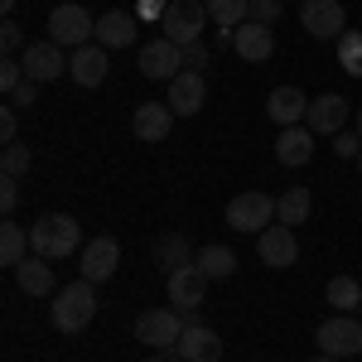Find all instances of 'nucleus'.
<instances>
[{
  "label": "nucleus",
  "mask_w": 362,
  "mask_h": 362,
  "mask_svg": "<svg viewBox=\"0 0 362 362\" xmlns=\"http://www.w3.org/2000/svg\"><path fill=\"white\" fill-rule=\"evenodd\" d=\"M208 5V20L218 25V39L232 44V34L251 20V0H203Z\"/></svg>",
  "instance_id": "nucleus-23"
},
{
  "label": "nucleus",
  "mask_w": 362,
  "mask_h": 362,
  "mask_svg": "<svg viewBox=\"0 0 362 362\" xmlns=\"http://www.w3.org/2000/svg\"><path fill=\"white\" fill-rule=\"evenodd\" d=\"M165 285H169V305L184 309V314H189V309H198L203 300H208V276L198 271L194 261H189V266H179V271H169Z\"/></svg>",
  "instance_id": "nucleus-12"
},
{
  "label": "nucleus",
  "mask_w": 362,
  "mask_h": 362,
  "mask_svg": "<svg viewBox=\"0 0 362 362\" xmlns=\"http://www.w3.org/2000/svg\"><path fill=\"white\" fill-rule=\"evenodd\" d=\"M20 63H25V78H34V83H54V78L68 73L73 58L63 54L54 39H44V44H29L25 54H20Z\"/></svg>",
  "instance_id": "nucleus-10"
},
{
  "label": "nucleus",
  "mask_w": 362,
  "mask_h": 362,
  "mask_svg": "<svg viewBox=\"0 0 362 362\" xmlns=\"http://www.w3.org/2000/svg\"><path fill=\"white\" fill-rule=\"evenodd\" d=\"M15 280H20V290H25V295H58L54 266H49L44 256H25V261L15 266Z\"/></svg>",
  "instance_id": "nucleus-24"
},
{
  "label": "nucleus",
  "mask_w": 362,
  "mask_h": 362,
  "mask_svg": "<svg viewBox=\"0 0 362 362\" xmlns=\"http://www.w3.org/2000/svg\"><path fill=\"white\" fill-rule=\"evenodd\" d=\"M256 251H261V261H266V266H276V271L295 266V261H300V242H295V227L271 223L266 232H261V237H256Z\"/></svg>",
  "instance_id": "nucleus-11"
},
{
  "label": "nucleus",
  "mask_w": 362,
  "mask_h": 362,
  "mask_svg": "<svg viewBox=\"0 0 362 362\" xmlns=\"http://www.w3.org/2000/svg\"><path fill=\"white\" fill-rule=\"evenodd\" d=\"M34 97H39V83H34V78H25V83L10 92V107H34Z\"/></svg>",
  "instance_id": "nucleus-36"
},
{
  "label": "nucleus",
  "mask_w": 362,
  "mask_h": 362,
  "mask_svg": "<svg viewBox=\"0 0 362 362\" xmlns=\"http://www.w3.org/2000/svg\"><path fill=\"white\" fill-rule=\"evenodd\" d=\"M309 213H314V198H309L305 184H295V189H285V194L276 198V223H285V227L309 223Z\"/></svg>",
  "instance_id": "nucleus-25"
},
{
  "label": "nucleus",
  "mask_w": 362,
  "mask_h": 362,
  "mask_svg": "<svg viewBox=\"0 0 362 362\" xmlns=\"http://www.w3.org/2000/svg\"><path fill=\"white\" fill-rule=\"evenodd\" d=\"M314 362H343V358H324V353H319V358H314Z\"/></svg>",
  "instance_id": "nucleus-42"
},
{
  "label": "nucleus",
  "mask_w": 362,
  "mask_h": 362,
  "mask_svg": "<svg viewBox=\"0 0 362 362\" xmlns=\"http://www.w3.org/2000/svg\"><path fill=\"white\" fill-rule=\"evenodd\" d=\"M184 319H179V309H145L136 319V338L145 343V348H179V338H184Z\"/></svg>",
  "instance_id": "nucleus-7"
},
{
  "label": "nucleus",
  "mask_w": 362,
  "mask_h": 362,
  "mask_svg": "<svg viewBox=\"0 0 362 362\" xmlns=\"http://www.w3.org/2000/svg\"><path fill=\"white\" fill-rule=\"evenodd\" d=\"M97 44L102 49H131L136 44V15L131 10H107L97 20Z\"/></svg>",
  "instance_id": "nucleus-22"
},
{
  "label": "nucleus",
  "mask_w": 362,
  "mask_h": 362,
  "mask_svg": "<svg viewBox=\"0 0 362 362\" xmlns=\"http://www.w3.org/2000/svg\"><path fill=\"white\" fill-rule=\"evenodd\" d=\"M136 136L145 140V145H160V140L174 131V112H169V102H145V107H136Z\"/></svg>",
  "instance_id": "nucleus-21"
},
{
  "label": "nucleus",
  "mask_w": 362,
  "mask_h": 362,
  "mask_svg": "<svg viewBox=\"0 0 362 362\" xmlns=\"http://www.w3.org/2000/svg\"><path fill=\"white\" fill-rule=\"evenodd\" d=\"M358 174H362V155H358Z\"/></svg>",
  "instance_id": "nucleus-44"
},
{
  "label": "nucleus",
  "mask_w": 362,
  "mask_h": 362,
  "mask_svg": "<svg viewBox=\"0 0 362 362\" xmlns=\"http://www.w3.org/2000/svg\"><path fill=\"white\" fill-rule=\"evenodd\" d=\"M49 39H54L58 49H87L97 39V20L87 15L83 5H58L54 15H49Z\"/></svg>",
  "instance_id": "nucleus-5"
},
{
  "label": "nucleus",
  "mask_w": 362,
  "mask_h": 362,
  "mask_svg": "<svg viewBox=\"0 0 362 362\" xmlns=\"http://www.w3.org/2000/svg\"><path fill=\"white\" fill-rule=\"evenodd\" d=\"M338 68H343L348 78H362V34L358 29H348V34L338 39Z\"/></svg>",
  "instance_id": "nucleus-30"
},
{
  "label": "nucleus",
  "mask_w": 362,
  "mask_h": 362,
  "mask_svg": "<svg viewBox=\"0 0 362 362\" xmlns=\"http://www.w3.org/2000/svg\"><path fill=\"white\" fill-rule=\"evenodd\" d=\"M343 121H348V102H343V97L324 92V97H314V102H309L305 126L314 131V136H338V131H343Z\"/></svg>",
  "instance_id": "nucleus-17"
},
{
  "label": "nucleus",
  "mask_w": 362,
  "mask_h": 362,
  "mask_svg": "<svg viewBox=\"0 0 362 362\" xmlns=\"http://www.w3.org/2000/svg\"><path fill=\"white\" fill-rule=\"evenodd\" d=\"M300 25H305L309 39H343L348 34V10H343V0H305Z\"/></svg>",
  "instance_id": "nucleus-8"
},
{
  "label": "nucleus",
  "mask_w": 362,
  "mask_h": 362,
  "mask_svg": "<svg viewBox=\"0 0 362 362\" xmlns=\"http://www.w3.org/2000/svg\"><path fill=\"white\" fill-rule=\"evenodd\" d=\"M334 150H338V160H358V155H362V136H358V131H338Z\"/></svg>",
  "instance_id": "nucleus-34"
},
{
  "label": "nucleus",
  "mask_w": 362,
  "mask_h": 362,
  "mask_svg": "<svg viewBox=\"0 0 362 362\" xmlns=\"http://www.w3.org/2000/svg\"><path fill=\"white\" fill-rule=\"evenodd\" d=\"M358 136H362V107H358Z\"/></svg>",
  "instance_id": "nucleus-43"
},
{
  "label": "nucleus",
  "mask_w": 362,
  "mask_h": 362,
  "mask_svg": "<svg viewBox=\"0 0 362 362\" xmlns=\"http://www.w3.org/2000/svg\"><path fill=\"white\" fill-rule=\"evenodd\" d=\"M194 266L208 280H227V276H237V251L232 247H198Z\"/></svg>",
  "instance_id": "nucleus-26"
},
{
  "label": "nucleus",
  "mask_w": 362,
  "mask_h": 362,
  "mask_svg": "<svg viewBox=\"0 0 362 362\" xmlns=\"http://www.w3.org/2000/svg\"><path fill=\"white\" fill-rule=\"evenodd\" d=\"M112 49H102V44H87V49H73V63H68V73H73V83L78 87H102L107 83V73H112V63H107Z\"/></svg>",
  "instance_id": "nucleus-14"
},
{
  "label": "nucleus",
  "mask_w": 362,
  "mask_h": 362,
  "mask_svg": "<svg viewBox=\"0 0 362 362\" xmlns=\"http://www.w3.org/2000/svg\"><path fill=\"white\" fill-rule=\"evenodd\" d=\"M232 49H237V58H247V63H266V58L276 54V29L247 20V25L232 34Z\"/></svg>",
  "instance_id": "nucleus-15"
},
{
  "label": "nucleus",
  "mask_w": 362,
  "mask_h": 362,
  "mask_svg": "<svg viewBox=\"0 0 362 362\" xmlns=\"http://www.w3.org/2000/svg\"><path fill=\"white\" fill-rule=\"evenodd\" d=\"M136 68L150 78V83H174V78H179V68H184V49H179V44H169V39H150V44L140 49Z\"/></svg>",
  "instance_id": "nucleus-9"
},
{
  "label": "nucleus",
  "mask_w": 362,
  "mask_h": 362,
  "mask_svg": "<svg viewBox=\"0 0 362 362\" xmlns=\"http://www.w3.org/2000/svg\"><path fill=\"white\" fill-rule=\"evenodd\" d=\"M358 314H362V309H358Z\"/></svg>",
  "instance_id": "nucleus-46"
},
{
  "label": "nucleus",
  "mask_w": 362,
  "mask_h": 362,
  "mask_svg": "<svg viewBox=\"0 0 362 362\" xmlns=\"http://www.w3.org/2000/svg\"><path fill=\"white\" fill-rule=\"evenodd\" d=\"M29 165H34V155H29V145H5V155H0V169H5V179H20V174H29Z\"/></svg>",
  "instance_id": "nucleus-31"
},
{
  "label": "nucleus",
  "mask_w": 362,
  "mask_h": 362,
  "mask_svg": "<svg viewBox=\"0 0 362 362\" xmlns=\"http://www.w3.org/2000/svg\"><path fill=\"white\" fill-rule=\"evenodd\" d=\"M194 256H198V251H189V242H184L179 232H169V237L155 242V261L165 266V276H169V271H179V266H189Z\"/></svg>",
  "instance_id": "nucleus-28"
},
{
  "label": "nucleus",
  "mask_w": 362,
  "mask_h": 362,
  "mask_svg": "<svg viewBox=\"0 0 362 362\" xmlns=\"http://www.w3.org/2000/svg\"><path fill=\"white\" fill-rule=\"evenodd\" d=\"M0 44H5V58H15V54H25L29 44H25V29L15 25V20H5L0 25Z\"/></svg>",
  "instance_id": "nucleus-33"
},
{
  "label": "nucleus",
  "mask_w": 362,
  "mask_h": 362,
  "mask_svg": "<svg viewBox=\"0 0 362 362\" xmlns=\"http://www.w3.org/2000/svg\"><path fill=\"white\" fill-rule=\"evenodd\" d=\"M203 63H208V44L198 39V44H189V49H184V68L194 73V68H203Z\"/></svg>",
  "instance_id": "nucleus-38"
},
{
  "label": "nucleus",
  "mask_w": 362,
  "mask_h": 362,
  "mask_svg": "<svg viewBox=\"0 0 362 362\" xmlns=\"http://www.w3.org/2000/svg\"><path fill=\"white\" fill-rule=\"evenodd\" d=\"M29 232L20 223H0V261H5V266H20V261H25L29 256Z\"/></svg>",
  "instance_id": "nucleus-27"
},
{
  "label": "nucleus",
  "mask_w": 362,
  "mask_h": 362,
  "mask_svg": "<svg viewBox=\"0 0 362 362\" xmlns=\"http://www.w3.org/2000/svg\"><path fill=\"white\" fill-rule=\"evenodd\" d=\"M266 116L276 121L280 131H285V126H300V121L309 116V97L300 92V87H276V92L266 97Z\"/></svg>",
  "instance_id": "nucleus-18"
},
{
  "label": "nucleus",
  "mask_w": 362,
  "mask_h": 362,
  "mask_svg": "<svg viewBox=\"0 0 362 362\" xmlns=\"http://www.w3.org/2000/svg\"><path fill=\"white\" fill-rule=\"evenodd\" d=\"M169 0H136V20H165Z\"/></svg>",
  "instance_id": "nucleus-37"
},
{
  "label": "nucleus",
  "mask_w": 362,
  "mask_h": 362,
  "mask_svg": "<svg viewBox=\"0 0 362 362\" xmlns=\"http://www.w3.org/2000/svg\"><path fill=\"white\" fill-rule=\"evenodd\" d=\"M324 295H329V305H334L338 314H348V309H362V285H358L353 276H334Z\"/></svg>",
  "instance_id": "nucleus-29"
},
{
  "label": "nucleus",
  "mask_w": 362,
  "mask_h": 362,
  "mask_svg": "<svg viewBox=\"0 0 362 362\" xmlns=\"http://www.w3.org/2000/svg\"><path fill=\"white\" fill-rule=\"evenodd\" d=\"M15 131H20V121H15V107H5V112H0V140H5V145H15Z\"/></svg>",
  "instance_id": "nucleus-40"
},
{
  "label": "nucleus",
  "mask_w": 362,
  "mask_h": 362,
  "mask_svg": "<svg viewBox=\"0 0 362 362\" xmlns=\"http://www.w3.org/2000/svg\"><path fill=\"white\" fill-rule=\"evenodd\" d=\"M0 10H5V20H10V10H15V0H0Z\"/></svg>",
  "instance_id": "nucleus-41"
},
{
  "label": "nucleus",
  "mask_w": 362,
  "mask_h": 362,
  "mask_svg": "<svg viewBox=\"0 0 362 362\" xmlns=\"http://www.w3.org/2000/svg\"><path fill=\"white\" fill-rule=\"evenodd\" d=\"M276 160L285 169L309 165V160H314V131H309V126H285L276 136Z\"/></svg>",
  "instance_id": "nucleus-20"
},
{
  "label": "nucleus",
  "mask_w": 362,
  "mask_h": 362,
  "mask_svg": "<svg viewBox=\"0 0 362 362\" xmlns=\"http://www.w3.org/2000/svg\"><path fill=\"white\" fill-rule=\"evenodd\" d=\"M29 247L34 256H44V261H63V256H73V251H83V227L78 218H68V213H44L39 223L29 227Z\"/></svg>",
  "instance_id": "nucleus-1"
},
{
  "label": "nucleus",
  "mask_w": 362,
  "mask_h": 362,
  "mask_svg": "<svg viewBox=\"0 0 362 362\" xmlns=\"http://www.w3.org/2000/svg\"><path fill=\"white\" fill-rule=\"evenodd\" d=\"M280 10H285L280 0H251V20H256V25H276Z\"/></svg>",
  "instance_id": "nucleus-35"
},
{
  "label": "nucleus",
  "mask_w": 362,
  "mask_h": 362,
  "mask_svg": "<svg viewBox=\"0 0 362 362\" xmlns=\"http://www.w3.org/2000/svg\"><path fill=\"white\" fill-rule=\"evenodd\" d=\"M203 102H208V83H203V73H179V78L169 83V112H174V116H198V112H203Z\"/></svg>",
  "instance_id": "nucleus-16"
},
{
  "label": "nucleus",
  "mask_w": 362,
  "mask_h": 362,
  "mask_svg": "<svg viewBox=\"0 0 362 362\" xmlns=\"http://www.w3.org/2000/svg\"><path fill=\"white\" fill-rule=\"evenodd\" d=\"M314 343H319L324 358H353V353H362V319L334 314L314 329Z\"/></svg>",
  "instance_id": "nucleus-6"
},
{
  "label": "nucleus",
  "mask_w": 362,
  "mask_h": 362,
  "mask_svg": "<svg viewBox=\"0 0 362 362\" xmlns=\"http://www.w3.org/2000/svg\"><path fill=\"white\" fill-rule=\"evenodd\" d=\"M271 223H276V198L261 194V189H247V194H237L232 203H227V227H232V232L261 237Z\"/></svg>",
  "instance_id": "nucleus-3"
},
{
  "label": "nucleus",
  "mask_w": 362,
  "mask_h": 362,
  "mask_svg": "<svg viewBox=\"0 0 362 362\" xmlns=\"http://www.w3.org/2000/svg\"><path fill=\"white\" fill-rule=\"evenodd\" d=\"M15 203H20V184H15V179H5V189H0V213L10 218V213H15Z\"/></svg>",
  "instance_id": "nucleus-39"
},
{
  "label": "nucleus",
  "mask_w": 362,
  "mask_h": 362,
  "mask_svg": "<svg viewBox=\"0 0 362 362\" xmlns=\"http://www.w3.org/2000/svg\"><path fill=\"white\" fill-rule=\"evenodd\" d=\"M169 44H179V49H189L203 39V29H208V5L203 0H169L165 20H160Z\"/></svg>",
  "instance_id": "nucleus-4"
},
{
  "label": "nucleus",
  "mask_w": 362,
  "mask_h": 362,
  "mask_svg": "<svg viewBox=\"0 0 362 362\" xmlns=\"http://www.w3.org/2000/svg\"><path fill=\"white\" fill-rule=\"evenodd\" d=\"M20 83H25V63H20V58H0V92L10 97Z\"/></svg>",
  "instance_id": "nucleus-32"
},
{
  "label": "nucleus",
  "mask_w": 362,
  "mask_h": 362,
  "mask_svg": "<svg viewBox=\"0 0 362 362\" xmlns=\"http://www.w3.org/2000/svg\"><path fill=\"white\" fill-rule=\"evenodd\" d=\"M92 319H97V290H92V280H73V285H63L54 295V329L83 334Z\"/></svg>",
  "instance_id": "nucleus-2"
},
{
  "label": "nucleus",
  "mask_w": 362,
  "mask_h": 362,
  "mask_svg": "<svg viewBox=\"0 0 362 362\" xmlns=\"http://www.w3.org/2000/svg\"><path fill=\"white\" fill-rule=\"evenodd\" d=\"M116 266H121V247H116V237H92V242L83 247V280L102 285V280L116 276Z\"/></svg>",
  "instance_id": "nucleus-13"
},
{
  "label": "nucleus",
  "mask_w": 362,
  "mask_h": 362,
  "mask_svg": "<svg viewBox=\"0 0 362 362\" xmlns=\"http://www.w3.org/2000/svg\"><path fill=\"white\" fill-rule=\"evenodd\" d=\"M150 362H169V358H150Z\"/></svg>",
  "instance_id": "nucleus-45"
},
{
  "label": "nucleus",
  "mask_w": 362,
  "mask_h": 362,
  "mask_svg": "<svg viewBox=\"0 0 362 362\" xmlns=\"http://www.w3.org/2000/svg\"><path fill=\"white\" fill-rule=\"evenodd\" d=\"M179 353H184V362H218L223 358V334L208 329V324H189L179 338Z\"/></svg>",
  "instance_id": "nucleus-19"
}]
</instances>
